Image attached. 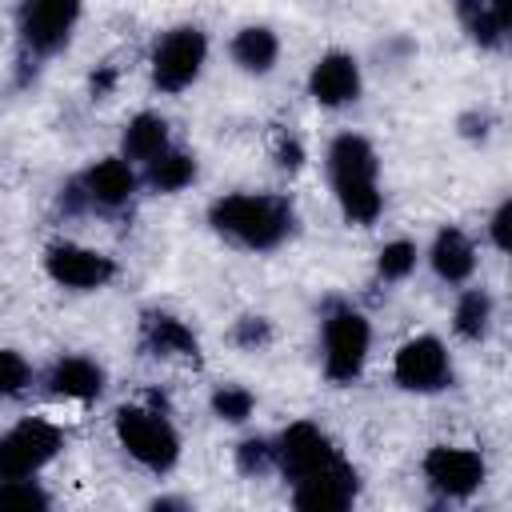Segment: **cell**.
<instances>
[{"instance_id": "9", "label": "cell", "mask_w": 512, "mask_h": 512, "mask_svg": "<svg viewBox=\"0 0 512 512\" xmlns=\"http://www.w3.org/2000/svg\"><path fill=\"white\" fill-rule=\"evenodd\" d=\"M44 272L60 284V288H72V292H96L104 284L116 280V260L100 248H84V244H72V240H56L48 244L44 252Z\"/></svg>"}, {"instance_id": "13", "label": "cell", "mask_w": 512, "mask_h": 512, "mask_svg": "<svg viewBox=\"0 0 512 512\" xmlns=\"http://www.w3.org/2000/svg\"><path fill=\"white\" fill-rule=\"evenodd\" d=\"M360 92H364V72L352 52L332 48V52L316 56V64L308 72V96L320 108H348L360 100Z\"/></svg>"}, {"instance_id": "22", "label": "cell", "mask_w": 512, "mask_h": 512, "mask_svg": "<svg viewBox=\"0 0 512 512\" xmlns=\"http://www.w3.org/2000/svg\"><path fill=\"white\" fill-rule=\"evenodd\" d=\"M492 316H496V304H492V292L488 288H464L456 308H452V332L460 340H484L488 328H492Z\"/></svg>"}, {"instance_id": "14", "label": "cell", "mask_w": 512, "mask_h": 512, "mask_svg": "<svg viewBox=\"0 0 512 512\" xmlns=\"http://www.w3.org/2000/svg\"><path fill=\"white\" fill-rule=\"evenodd\" d=\"M76 180H80V188H84V196H88V208H100V212H120V208H128L132 196H136V188H140L136 168H132L128 160H120V156H104V160L88 164Z\"/></svg>"}, {"instance_id": "17", "label": "cell", "mask_w": 512, "mask_h": 512, "mask_svg": "<svg viewBox=\"0 0 512 512\" xmlns=\"http://www.w3.org/2000/svg\"><path fill=\"white\" fill-rule=\"evenodd\" d=\"M428 264H432L436 280H444V284H468L472 272H476V248H472L468 232L456 228V224H444V228L432 236Z\"/></svg>"}, {"instance_id": "15", "label": "cell", "mask_w": 512, "mask_h": 512, "mask_svg": "<svg viewBox=\"0 0 512 512\" xmlns=\"http://www.w3.org/2000/svg\"><path fill=\"white\" fill-rule=\"evenodd\" d=\"M44 384H48V392H52L56 400H76V404H88V400H96V396L104 392L108 372H104V364H96L92 356L72 352V356L52 360V368H48Z\"/></svg>"}, {"instance_id": "3", "label": "cell", "mask_w": 512, "mask_h": 512, "mask_svg": "<svg viewBox=\"0 0 512 512\" xmlns=\"http://www.w3.org/2000/svg\"><path fill=\"white\" fill-rule=\"evenodd\" d=\"M112 428H116V440L120 448L144 464L148 472L164 476L180 464V432L172 428V420L160 412V408H144V404H124L116 408L112 416Z\"/></svg>"}, {"instance_id": "4", "label": "cell", "mask_w": 512, "mask_h": 512, "mask_svg": "<svg viewBox=\"0 0 512 512\" xmlns=\"http://www.w3.org/2000/svg\"><path fill=\"white\" fill-rule=\"evenodd\" d=\"M372 348V324L352 304H332L320 320V352H324V376L332 384H352Z\"/></svg>"}, {"instance_id": "26", "label": "cell", "mask_w": 512, "mask_h": 512, "mask_svg": "<svg viewBox=\"0 0 512 512\" xmlns=\"http://www.w3.org/2000/svg\"><path fill=\"white\" fill-rule=\"evenodd\" d=\"M236 468L244 476H264L268 468H276V452H272V440L264 436H248L236 444Z\"/></svg>"}, {"instance_id": "5", "label": "cell", "mask_w": 512, "mask_h": 512, "mask_svg": "<svg viewBox=\"0 0 512 512\" xmlns=\"http://www.w3.org/2000/svg\"><path fill=\"white\" fill-rule=\"evenodd\" d=\"M204 64H208V32L200 24H176L152 44V56H148L152 88L164 96H176L200 80Z\"/></svg>"}, {"instance_id": "21", "label": "cell", "mask_w": 512, "mask_h": 512, "mask_svg": "<svg viewBox=\"0 0 512 512\" xmlns=\"http://www.w3.org/2000/svg\"><path fill=\"white\" fill-rule=\"evenodd\" d=\"M192 180H196V156L184 148H164L152 164H144V184L160 196L184 192Z\"/></svg>"}, {"instance_id": "18", "label": "cell", "mask_w": 512, "mask_h": 512, "mask_svg": "<svg viewBox=\"0 0 512 512\" xmlns=\"http://www.w3.org/2000/svg\"><path fill=\"white\" fill-rule=\"evenodd\" d=\"M164 148H172V136L160 112H136L120 132V160L128 164H152Z\"/></svg>"}, {"instance_id": "25", "label": "cell", "mask_w": 512, "mask_h": 512, "mask_svg": "<svg viewBox=\"0 0 512 512\" xmlns=\"http://www.w3.org/2000/svg\"><path fill=\"white\" fill-rule=\"evenodd\" d=\"M208 404H212V416L224 424H244L256 412V396L244 384H220Z\"/></svg>"}, {"instance_id": "10", "label": "cell", "mask_w": 512, "mask_h": 512, "mask_svg": "<svg viewBox=\"0 0 512 512\" xmlns=\"http://www.w3.org/2000/svg\"><path fill=\"white\" fill-rule=\"evenodd\" d=\"M272 452H276V468L284 472L288 484H296V480H304V476L328 468V464L340 456L336 444L328 440V432H324L320 424H312V420L288 424V428L272 440Z\"/></svg>"}, {"instance_id": "11", "label": "cell", "mask_w": 512, "mask_h": 512, "mask_svg": "<svg viewBox=\"0 0 512 512\" xmlns=\"http://www.w3.org/2000/svg\"><path fill=\"white\" fill-rule=\"evenodd\" d=\"M424 480L444 496V500H468L484 484V456L464 444H436L424 452Z\"/></svg>"}, {"instance_id": "23", "label": "cell", "mask_w": 512, "mask_h": 512, "mask_svg": "<svg viewBox=\"0 0 512 512\" xmlns=\"http://www.w3.org/2000/svg\"><path fill=\"white\" fill-rule=\"evenodd\" d=\"M416 264H420V248H416L412 240H388V244L376 252V276H380L384 284L408 280V276L416 272Z\"/></svg>"}, {"instance_id": "33", "label": "cell", "mask_w": 512, "mask_h": 512, "mask_svg": "<svg viewBox=\"0 0 512 512\" xmlns=\"http://www.w3.org/2000/svg\"><path fill=\"white\" fill-rule=\"evenodd\" d=\"M148 512H192V504L184 496H176V492H164V496H156L148 504Z\"/></svg>"}, {"instance_id": "32", "label": "cell", "mask_w": 512, "mask_h": 512, "mask_svg": "<svg viewBox=\"0 0 512 512\" xmlns=\"http://www.w3.org/2000/svg\"><path fill=\"white\" fill-rule=\"evenodd\" d=\"M88 88H92V96H96V100H104V96L116 88V68H112V64H100V68L92 72Z\"/></svg>"}, {"instance_id": "27", "label": "cell", "mask_w": 512, "mask_h": 512, "mask_svg": "<svg viewBox=\"0 0 512 512\" xmlns=\"http://www.w3.org/2000/svg\"><path fill=\"white\" fill-rule=\"evenodd\" d=\"M32 384V364L16 348H0V396H20Z\"/></svg>"}, {"instance_id": "2", "label": "cell", "mask_w": 512, "mask_h": 512, "mask_svg": "<svg viewBox=\"0 0 512 512\" xmlns=\"http://www.w3.org/2000/svg\"><path fill=\"white\" fill-rule=\"evenodd\" d=\"M328 184L336 192V204L348 224H376L384 212V192H380V156L368 136L360 132H340L328 144L324 156Z\"/></svg>"}, {"instance_id": "16", "label": "cell", "mask_w": 512, "mask_h": 512, "mask_svg": "<svg viewBox=\"0 0 512 512\" xmlns=\"http://www.w3.org/2000/svg\"><path fill=\"white\" fill-rule=\"evenodd\" d=\"M140 344H144V352H152L160 360H196L200 356L196 332L172 312H148L140 324Z\"/></svg>"}, {"instance_id": "12", "label": "cell", "mask_w": 512, "mask_h": 512, "mask_svg": "<svg viewBox=\"0 0 512 512\" xmlns=\"http://www.w3.org/2000/svg\"><path fill=\"white\" fill-rule=\"evenodd\" d=\"M360 496V476L348 460H332L328 468L292 484V512H352Z\"/></svg>"}, {"instance_id": "6", "label": "cell", "mask_w": 512, "mask_h": 512, "mask_svg": "<svg viewBox=\"0 0 512 512\" xmlns=\"http://www.w3.org/2000/svg\"><path fill=\"white\" fill-rule=\"evenodd\" d=\"M64 448V432L44 420V416H28L20 424H12L0 436V480H36Z\"/></svg>"}, {"instance_id": "28", "label": "cell", "mask_w": 512, "mask_h": 512, "mask_svg": "<svg viewBox=\"0 0 512 512\" xmlns=\"http://www.w3.org/2000/svg\"><path fill=\"white\" fill-rule=\"evenodd\" d=\"M232 340H236V348L256 352V348L272 344V324H268L264 316H240L236 328H232Z\"/></svg>"}, {"instance_id": "34", "label": "cell", "mask_w": 512, "mask_h": 512, "mask_svg": "<svg viewBox=\"0 0 512 512\" xmlns=\"http://www.w3.org/2000/svg\"><path fill=\"white\" fill-rule=\"evenodd\" d=\"M428 512H444V508H428Z\"/></svg>"}, {"instance_id": "29", "label": "cell", "mask_w": 512, "mask_h": 512, "mask_svg": "<svg viewBox=\"0 0 512 512\" xmlns=\"http://www.w3.org/2000/svg\"><path fill=\"white\" fill-rule=\"evenodd\" d=\"M508 228H512V200L504 196L500 204H496V212H492V220H488V236H492V244H496V252H508Z\"/></svg>"}, {"instance_id": "19", "label": "cell", "mask_w": 512, "mask_h": 512, "mask_svg": "<svg viewBox=\"0 0 512 512\" xmlns=\"http://www.w3.org/2000/svg\"><path fill=\"white\" fill-rule=\"evenodd\" d=\"M228 52H232V64H236L240 72H248V76H268V72L276 68V60H280V36H276L268 24H244V28L232 36Z\"/></svg>"}, {"instance_id": "7", "label": "cell", "mask_w": 512, "mask_h": 512, "mask_svg": "<svg viewBox=\"0 0 512 512\" xmlns=\"http://www.w3.org/2000/svg\"><path fill=\"white\" fill-rule=\"evenodd\" d=\"M80 24L76 0H28L16 8V32H20V60H44L68 48L72 32Z\"/></svg>"}, {"instance_id": "20", "label": "cell", "mask_w": 512, "mask_h": 512, "mask_svg": "<svg viewBox=\"0 0 512 512\" xmlns=\"http://www.w3.org/2000/svg\"><path fill=\"white\" fill-rule=\"evenodd\" d=\"M460 20H464V32L480 44V48H504L508 40V8L504 4H492V0H468V4H456Z\"/></svg>"}, {"instance_id": "31", "label": "cell", "mask_w": 512, "mask_h": 512, "mask_svg": "<svg viewBox=\"0 0 512 512\" xmlns=\"http://www.w3.org/2000/svg\"><path fill=\"white\" fill-rule=\"evenodd\" d=\"M60 208H64V216H80V212L88 208V196H84L80 180H68V184L60 188Z\"/></svg>"}, {"instance_id": "8", "label": "cell", "mask_w": 512, "mask_h": 512, "mask_svg": "<svg viewBox=\"0 0 512 512\" xmlns=\"http://www.w3.org/2000/svg\"><path fill=\"white\" fill-rule=\"evenodd\" d=\"M452 356L444 348L440 336H412L396 348L392 356V380L404 388V392H444L452 388Z\"/></svg>"}, {"instance_id": "30", "label": "cell", "mask_w": 512, "mask_h": 512, "mask_svg": "<svg viewBox=\"0 0 512 512\" xmlns=\"http://www.w3.org/2000/svg\"><path fill=\"white\" fill-rule=\"evenodd\" d=\"M276 164H280L284 172H300V168H304V144H300L296 136H280V140H276Z\"/></svg>"}, {"instance_id": "24", "label": "cell", "mask_w": 512, "mask_h": 512, "mask_svg": "<svg viewBox=\"0 0 512 512\" xmlns=\"http://www.w3.org/2000/svg\"><path fill=\"white\" fill-rule=\"evenodd\" d=\"M0 512H52L40 480H0Z\"/></svg>"}, {"instance_id": "1", "label": "cell", "mask_w": 512, "mask_h": 512, "mask_svg": "<svg viewBox=\"0 0 512 512\" xmlns=\"http://www.w3.org/2000/svg\"><path fill=\"white\" fill-rule=\"evenodd\" d=\"M208 224L248 252H272L296 232V204L284 192H228L208 204Z\"/></svg>"}]
</instances>
